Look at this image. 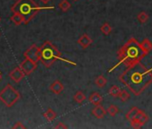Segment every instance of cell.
Returning <instances> with one entry per match:
<instances>
[{
    "instance_id": "cell-10",
    "label": "cell",
    "mask_w": 152,
    "mask_h": 129,
    "mask_svg": "<svg viewBox=\"0 0 152 129\" xmlns=\"http://www.w3.org/2000/svg\"><path fill=\"white\" fill-rule=\"evenodd\" d=\"M107 112V110H106L105 108L102 107L101 105H97V106H95V108L92 109V114H93V116H94L95 117L99 118V119L103 118V117L106 116Z\"/></svg>"
},
{
    "instance_id": "cell-14",
    "label": "cell",
    "mask_w": 152,
    "mask_h": 129,
    "mask_svg": "<svg viewBox=\"0 0 152 129\" xmlns=\"http://www.w3.org/2000/svg\"><path fill=\"white\" fill-rule=\"evenodd\" d=\"M140 46H141L142 49H143L147 54H148V53L151 51V49H152V42H151L148 39H144V40H142V42L140 43Z\"/></svg>"
},
{
    "instance_id": "cell-1",
    "label": "cell",
    "mask_w": 152,
    "mask_h": 129,
    "mask_svg": "<svg viewBox=\"0 0 152 129\" xmlns=\"http://www.w3.org/2000/svg\"><path fill=\"white\" fill-rule=\"evenodd\" d=\"M118 79L135 96H140L152 84V69L139 62L128 67Z\"/></svg>"
},
{
    "instance_id": "cell-25",
    "label": "cell",
    "mask_w": 152,
    "mask_h": 129,
    "mask_svg": "<svg viewBox=\"0 0 152 129\" xmlns=\"http://www.w3.org/2000/svg\"><path fill=\"white\" fill-rule=\"evenodd\" d=\"M119 98L121 99L122 101H126L130 98V93L126 90H122L119 95Z\"/></svg>"
},
{
    "instance_id": "cell-13",
    "label": "cell",
    "mask_w": 152,
    "mask_h": 129,
    "mask_svg": "<svg viewBox=\"0 0 152 129\" xmlns=\"http://www.w3.org/2000/svg\"><path fill=\"white\" fill-rule=\"evenodd\" d=\"M134 119L138 120L140 123V125H145L148 121V116L144 111L139 109V111H138V113H137V115H136Z\"/></svg>"
},
{
    "instance_id": "cell-26",
    "label": "cell",
    "mask_w": 152,
    "mask_h": 129,
    "mask_svg": "<svg viewBox=\"0 0 152 129\" xmlns=\"http://www.w3.org/2000/svg\"><path fill=\"white\" fill-rule=\"evenodd\" d=\"M131 125H132V127H133V128H136V129H138V128H140L142 125H140V123L138 121V120H136V119H133V120H132L131 122Z\"/></svg>"
},
{
    "instance_id": "cell-21",
    "label": "cell",
    "mask_w": 152,
    "mask_h": 129,
    "mask_svg": "<svg viewBox=\"0 0 152 129\" xmlns=\"http://www.w3.org/2000/svg\"><path fill=\"white\" fill-rule=\"evenodd\" d=\"M71 7V4L69 3L68 0H62L59 4V8L63 11V12H67Z\"/></svg>"
},
{
    "instance_id": "cell-19",
    "label": "cell",
    "mask_w": 152,
    "mask_h": 129,
    "mask_svg": "<svg viewBox=\"0 0 152 129\" xmlns=\"http://www.w3.org/2000/svg\"><path fill=\"white\" fill-rule=\"evenodd\" d=\"M107 79L103 76V75H99L96 78L95 80V84L97 86H99V88H103L106 84H107Z\"/></svg>"
},
{
    "instance_id": "cell-18",
    "label": "cell",
    "mask_w": 152,
    "mask_h": 129,
    "mask_svg": "<svg viewBox=\"0 0 152 129\" xmlns=\"http://www.w3.org/2000/svg\"><path fill=\"white\" fill-rule=\"evenodd\" d=\"M73 100L77 103H82L86 100V96L83 92H77L73 96Z\"/></svg>"
},
{
    "instance_id": "cell-9",
    "label": "cell",
    "mask_w": 152,
    "mask_h": 129,
    "mask_svg": "<svg viewBox=\"0 0 152 129\" xmlns=\"http://www.w3.org/2000/svg\"><path fill=\"white\" fill-rule=\"evenodd\" d=\"M77 42H78V44H79L83 48H89V47L91 46V44L92 43V40H91V38L89 35L83 34V35H82V36L79 38V40H77Z\"/></svg>"
},
{
    "instance_id": "cell-8",
    "label": "cell",
    "mask_w": 152,
    "mask_h": 129,
    "mask_svg": "<svg viewBox=\"0 0 152 129\" xmlns=\"http://www.w3.org/2000/svg\"><path fill=\"white\" fill-rule=\"evenodd\" d=\"M25 75H25V74L23 73V71L20 68V67H15L13 71H11V72L9 73L10 78H11L14 82H15V83H19L20 81H22L23 78Z\"/></svg>"
},
{
    "instance_id": "cell-3",
    "label": "cell",
    "mask_w": 152,
    "mask_h": 129,
    "mask_svg": "<svg viewBox=\"0 0 152 129\" xmlns=\"http://www.w3.org/2000/svg\"><path fill=\"white\" fill-rule=\"evenodd\" d=\"M39 6L34 0H17L11 8V11L14 14L18 13L23 16V23L25 24L30 23L34 18V16L39 12Z\"/></svg>"
},
{
    "instance_id": "cell-16",
    "label": "cell",
    "mask_w": 152,
    "mask_h": 129,
    "mask_svg": "<svg viewBox=\"0 0 152 129\" xmlns=\"http://www.w3.org/2000/svg\"><path fill=\"white\" fill-rule=\"evenodd\" d=\"M138 111H139V108H136V107L132 108L127 112V114L125 115L126 119H127L128 121H130V122H131L132 120H133V119L135 118V117H136Z\"/></svg>"
},
{
    "instance_id": "cell-22",
    "label": "cell",
    "mask_w": 152,
    "mask_h": 129,
    "mask_svg": "<svg viewBox=\"0 0 152 129\" xmlns=\"http://www.w3.org/2000/svg\"><path fill=\"white\" fill-rule=\"evenodd\" d=\"M100 31L105 34V35H108L111 33L112 32V27L107 23H105L101 27H100Z\"/></svg>"
},
{
    "instance_id": "cell-27",
    "label": "cell",
    "mask_w": 152,
    "mask_h": 129,
    "mask_svg": "<svg viewBox=\"0 0 152 129\" xmlns=\"http://www.w3.org/2000/svg\"><path fill=\"white\" fill-rule=\"evenodd\" d=\"M13 128H14V129H24L25 126L23 125L22 122H17V123L13 126Z\"/></svg>"
},
{
    "instance_id": "cell-12",
    "label": "cell",
    "mask_w": 152,
    "mask_h": 129,
    "mask_svg": "<svg viewBox=\"0 0 152 129\" xmlns=\"http://www.w3.org/2000/svg\"><path fill=\"white\" fill-rule=\"evenodd\" d=\"M89 101L91 104H93L94 106H97V105H100L101 104V102L103 101V98H102V96L99 92H93L90 96Z\"/></svg>"
},
{
    "instance_id": "cell-28",
    "label": "cell",
    "mask_w": 152,
    "mask_h": 129,
    "mask_svg": "<svg viewBox=\"0 0 152 129\" xmlns=\"http://www.w3.org/2000/svg\"><path fill=\"white\" fill-rule=\"evenodd\" d=\"M55 128H56V129H65V128H67V125H65L64 123L60 122V123H58V124L55 126Z\"/></svg>"
},
{
    "instance_id": "cell-15",
    "label": "cell",
    "mask_w": 152,
    "mask_h": 129,
    "mask_svg": "<svg viewBox=\"0 0 152 129\" xmlns=\"http://www.w3.org/2000/svg\"><path fill=\"white\" fill-rule=\"evenodd\" d=\"M11 21L15 24V25H20L21 23H24V18L21 14L18 13H15L12 17H11Z\"/></svg>"
},
{
    "instance_id": "cell-5",
    "label": "cell",
    "mask_w": 152,
    "mask_h": 129,
    "mask_svg": "<svg viewBox=\"0 0 152 129\" xmlns=\"http://www.w3.org/2000/svg\"><path fill=\"white\" fill-rule=\"evenodd\" d=\"M21 98L19 92H17L11 84H7L0 92V100L7 107L10 108L15 105Z\"/></svg>"
},
{
    "instance_id": "cell-20",
    "label": "cell",
    "mask_w": 152,
    "mask_h": 129,
    "mask_svg": "<svg viewBox=\"0 0 152 129\" xmlns=\"http://www.w3.org/2000/svg\"><path fill=\"white\" fill-rule=\"evenodd\" d=\"M121 89L118 87V86H115V85H114V86H112L111 88H110V90H109V94L112 96V97H114V98H117V97H119V95H120V92H121Z\"/></svg>"
},
{
    "instance_id": "cell-2",
    "label": "cell",
    "mask_w": 152,
    "mask_h": 129,
    "mask_svg": "<svg viewBox=\"0 0 152 129\" xmlns=\"http://www.w3.org/2000/svg\"><path fill=\"white\" fill-rule=\"evenodd\" d=\"M116 55L118 58V63L116 64V66H115L108 71L109 73L122 64L128 67L136 63L140 62L146 56L147 53L142 49L140 43L138 42V40H135L133 37H132L124 46L121 47Z\"/></svg>"
},
{
    "instance_id": "cell-7",
    "label": "cell",
    "mask_w": 152,
    "mask_h": 129,
    "mask_svg": "<svg viewBox=\"0 0 152 129\" xmlns=\"http://www.w3.org/2000/svg\"><path fill=\"white\" fill-rule=\"evenodd\" d=\"M23 55H24L25 58H29V59L38 63L39 61V48L36 44H33L24 52Z\"/></svg>"
},
{
    "instance_id": "cell-32",
    "label": "cell",
    "mask_w": 152,
    "mask_h": 129,
    "mask_svg": "<svg viewBox=\"0 0 152 129\" xmlns=\"http://www.w3.org/2000/svg\"><path fill=\"white\" fill-rule=\"evenodd\" d=\"M0 21H1V18H0Z\"/></svg>"
},
{
    "instance_id": "cell-31",
    "label": "cell",
    "mask_w": 152,
    "mask_h": 129,
    "mask_svg": "<svg viewBox=\"0 0 152 129\" xmlns=\"http://www.w3.org/2000/svg\"><path fill=\"white\" fill-rule=\"evenodd\" d=\"M73 1H78V0H73Z\"/></svg>"
},
{
    "instance_id": "cell-30",
    "label": "cell",
    "mask_w": 152,
    "mask_h": 129,
    "mask_svg": "<svg viewBox=\"0 0 152 129\" xmlns=\"http://www.w3.org/2000/svg\"><path fill=\"white\" fill-rule=\"evenodd\" d=\"M1 79H2V74L0 73V80H1Z\"/></svg>"
},
{
    "instance_id": "cell-24",
    "label": "cell",
    "mask_w": 152,
    "mask_h": 129,
    "mask_svg": "<svg viewBox=\"0 0 152 129\" xmlns=\"http://www.w3.org/2000/svg\"><path fill=\"white\" fill-rule=\"evenodd\" d=\"M118 111H119V109H118V108L115 106V105H110L109 107H108V108H107V113L111 116V117H115L117 113H118Z\"/></svg>"
},
{
    "instance_id": "cell-4",
    "label": "cell",
    "mask_w": 152,
    "mask_h": 129,
    "mask_svg": "<svg viewBox=\"0 0 152 129\" xmlns=\"http://www.w3.org/2000/svg\"><path fill=\"white\" fill-rule=\"evenodd\" d=\"M61 58L60 51L53 45L51 41H46L39 48V61L46 67H50L52 64Z\"/></svg>"
},
{
    "instance_id": "cell-17",
    "label": "cell",
    "mask_w": 152,
    "mask_h": 129,
    "mask_svg": "<svg viewBox=\"0 0 152 129\" xmlns=\"http://www.w3.org/2000/svg\"><path fill=\"white\" fill-rule=\"evenodd\" d=\"M43 116H44V117H45L48 122H52V121L56 117V113L53 109L48 108V109L43 114Z\"/></svg>"
},
{
    "instance_id": "cell-23",
    "label": "cell",
    "mask_w": 152,
    "mask_h": 129,
    "mask_svg": "<svg viewBox=\"0 0 152 129\" xmlns=\"http://www.w3.org/2000/svg\"><path fill=\"white\" fill-rule=\"evenodd\" d=\"M137 19L141 23H145L148 20V15L146 12H140L138 15H137Z\"/></svg>"
},
{
    "instance_id": "cell-6",
    "label": "cell",
    "mask_w": 152,
    "mask_h": 129,
    "mask_svg": "<svg viewBox=\"0 0 152 129\" xmlns=\"http://www.w3.org/2000/svg\"><path fill=\"white\" fill-rule=\"evenodd\" d=\"M20 68L23 71V73L26 75H31L36 68H37V63L29 59V58H25L21 64H20Z\"/></svg>"
},
{
    "instance_id": "cell-29",
    "label": "cell",
    "mask_w": 152,
    "mask_h": 129,
    "mask_svg": "<svg viewBox=\"0 0 152 129\" xmlns=\"http://www.w3.org/2000/svg\"><path fill=\"white\" fill-rule=\"evenodd\" d=\"M40 1H41L43 4H45V5H46V4H48V3L50 1V0H40Z\"/></svg>"
},
{
    "instance_id": "cell-11",
    "label": "cell",
    "mask_w": 152,
    "mask_h": 129,
    "mask_svg": "<svg viewBox=\"0 0 152 129\" xmlns=\"http://www.w3.org/2000/svg\"><path fill=\"white\" fill-rule=\"evenodd\" d=\"M49 90L54 92L55 94H60L63 90H64V85L62 84L61 82H59L58 80H56L50 86H49Z\"/></svg>"
}]
</instances>
